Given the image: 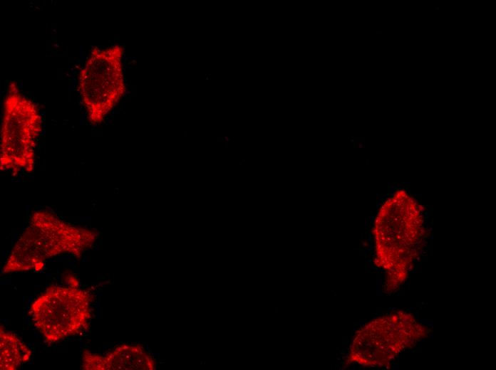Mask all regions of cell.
Returning a JSON list of instances; mask_svg holds the SVG:
<instances>
[{"mask_svg": "<svg viewBox=\"0 0 496 370\" xmlns=\"http://www.w3.org/2000/svg\"><path fill=\"white\" fill-rule=\"evenodd\" d=\"M423 218L416 201L401 190L385 201L374 218L373 263L386 272V290H396L405 280L418 254Z\"/></svg>", "mask_w": 496, "mask_h": 370, "instance_id": "6da1fadb", "label": "cell"}, {"mask_svg": "<svg viewBox=\"0 0 496 370\" xmlns=\"http://www.w3.org/2000/svg\"><path fill=\"white\" fill-rule=\"evenodd\" d=\"M97 237L95 231L66 223L51 211H36L11 251L3 272L39 271L47 259L63 253L80 258Z\"/></svg>", "mask_w": 496, "mask_h": 370, "instance_id": "7a4b0ae2", "label": "cell"}, {"mask_svg": "<svg viewBox=\"0 0 496 370\" xmlns=\"http://www.w3.org/2000/svg\"><path fill=\"white\" fill-rule=\"evenodd\" d=\"M43 120L38 106L11 83L3 100L0 169L14 176L33 172Z\"/></svg>", "mask_w": 496, "mask_h": 370, "instance_id": "3957f363", "label": "cell"}, {"mask_svg": "<svg viewBox=\"0 0 496 370\" xmlns=\"http://www.w3.org/2000/svg\"><path fill=\"white\" fill-rule=\"evenodd\" d=\"M426 335L412 314L399 312L375 318L355 334L346 357L348 364L382 367Z\"/></svg>", "mask_w": 496, "mask_h": 370, "instance_id": "277c9868", "label": "cell"}, {"mask_svg": "<svg viewBox=\"0 0 496 370\" xmlns=\"http://www.w3.org/2000/svg\"><path fill=\"white\" fill-rule=\"evenodd\" d=\"M123 56L119 45L95 47L79 72L78 90L91 125L100 124L125 93Z\"/></svg>", "mask_w": 496, "mask_h": 370, "instance_id": "5b68a950", "label": "cell"}, {"mask_svg": "<svg viewBox=\"0 0 496 370\" xmlns=\"http://www.w3.org/2000/svg\"><path fill=\"white\" fill-rule=\"evenodd\" d=\"M88 292L73 287H49L30 307L36 328L49 343L83 331L91 317Z\"/></svg>", "mask_w": 496, "mask_h": 370, "instance_id": "8992f818", "label": "cell"}, {"mask_svg": "<svg viewBox=\"0 0 496 370\" xmlns=\"http://www.w3.org/2000/svg\"><path fill=\"white\" fill-rule=\"evenodd\" d=\"M153 357L140 345L121 344L102 356L101 370H152Z\"/></svg>", "mask_w": 496, "mask_h": 370, "instance_id": "52a82bcc", "label": "cell"}, {"mask_svg": "<svg viewBox=\"0 0 496 370\" xmlns=\"http://www.w3.org/2000/svg\"><path fill=\"white\" fill-rule=\"evenodd\" d=\"M31 356V350L16 335L11 332L0 333L1 369L14 370L27 362Z\"/></svg>", "mask_w": 496, "mask_h": 370, "instance_id": "ba28073f", "label": "cell"}, {"mask_svg": "<svg viewBox=\"0 0 496 370\" xmlns=\"http://www.w3.org/2000/svg\"><path fill=\"white\" fill-rule=\"evenodd\" d=\"M101 355L91 353L88 350L83 352L82 369L101 370Z\"/></svg>", "mask_w": 496, "mask_h": 370, "instance_id": "9c48e42d", "label": "cell"}, {"mask_svg": "<svg viewBox=\"0 0 496 370\" xmlns=\"http://www.w3.org/2000/svg\"><path fill=\"white\" fill-rule=\"evenodd\" d=\"M377 34H381L382 32H376Z\"/></svg>", "mask_w": 496, "mask_h": 370, "instance_id": "30bf717a", "label": "cell"}]
</instances>
